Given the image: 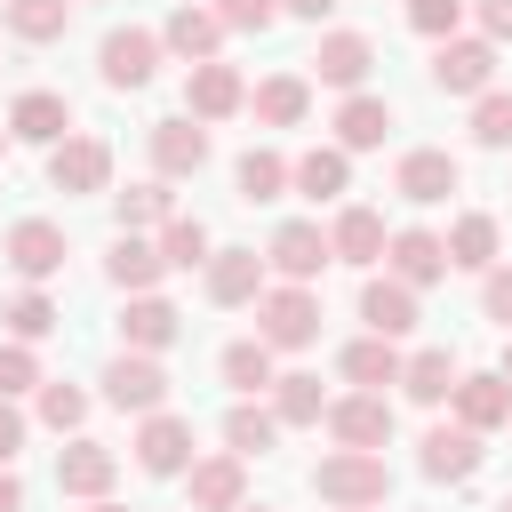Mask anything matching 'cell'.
Segmentation results:
<instances>
[{"mask_svg": "<svg viewBox=\"0 0 512 512\" xmlns=\"http://www.w3.org/2000/svg\"><path fill=\"white\" fill-rule=\"evenodd\" d=\"M328 256H336V248H328V232H320V224H304V216H296V224H280V232L264 240V264H272L280 280H304V288L320 280V264H328Z\"/></svg>", "mask_w": 512, "mask_h": 512, "instance_id": "cell-15", "label": "cell"}, {"mask_svg": "<svg viewBox=\"0 0 512 512\" xmlns=\"http://www.w3.org/2000/svg\"><path fill=\"white\" fill-rule=\"evenodd\" d=\"M232 184H240V200L256 208V200H280L288 184H296V160H280V152H240V168H232Z\"/></svg>", "mask_w": 512, "mask_h": 512, "instance_id": "cell-33", "label": "cell"}, {"mask_svg": "<svg viewBox=\"0 0 512 512\" xmlns=\"http://www.w3.org/2000/svg\"><path fill=\"white\" fill-rule=\"evenodd\" d=\"M240 512H272V504H240Z\"/></svg>", "mask_w": 512, "mask_h": 512, "instance_id": "cell-54", "label": "cell"}, {"mask_svg": "<svg viewBox=\"0 0 512 512\" xmlns=\"http://www.w3.org/2000/svg\"><path fill=\"white\" fill-rule=\"evenodd\" d=\"M448 408H456V424L496 432V424H512V376H504V368H472V376H456Z\"/></svg>", "mask_w": 512, "mask_h": 512, "instance_id": "cell-12", "label": "cell"}, {"mask_svg": "<svg viewBox=\"0 0 512 512\" xmlns=\"http://www.w3.org/2000/svg\"><path fill=\"white\" fill-rule=\"evenodd\" d=\"M104 400L128 408V416H152V408H168V368H160L152 352H128V344H120V360L104 368Z\"/></svg>", "mask_w": 512, "mask_h": 512, "instance_id": "cell-8", "label": "cell"}, {"mask_svg": "<svg viewBox=\"0 0 512 512\" xmlns=\"http://www.w3.org/2000/svg\"><path fill=\"white\" fill-rule=\"evenodd\" d=\"M312 496L336 504V512H360V504H384L392 496V472H384L376 448H336V456L312 464Z\"/></svg>", "mask_w": 512, "mask_h": 512, "instance_id": "cell-1", "label": "cell"}, {"mask_svg": "<svg viewBox=\"0 0 512 512\" xmlns=\"http://www.w3.org/2000/svg\"><path fill=\"white\" fill-rule=\"evenodd\" d=\"M456 376H464V368H456V352H448V344H432V352H408V360H400V392H408L416 408H440V400L456 392Z\"/></svg>", "mask_w": 512, "mask_h": 512, "instance_id": "cell-26", "label": "cell"}, {"mask_svg": "<svg viewBox=\"0 0 512 512\" xmlns=\"http://www.w3.org/2000/svg\"><path fill=\"white\" fill-rule=\"evenodd\" d=\"M112 216H120V232L168 224V216H176V200H168V176H152V184H128V192H112Z\"/></svg>", "mask_w": 512, "mask_h": 512, "instance_id": "cell-35", "label": "cell"}, {"mask_svg": "<svg viewBox=\"0 0 512 512\" xmlns=\"http://www.w3.org/2000/svg\"><path fill=\"white\" fill-rule=\"evenodd\" d=\"M160 56H168L160 32H144V24H112L104 48H96V72H104V88H152Z\"/></svg>", "mask_w": 512, "mask_h": 512, "instance_id": "cell-3", "label": "cell"}, {"mask_svg": "<svg viewBox=\"0 0 512 512\" xmlns=\"http://www.w3.org/2000/svg\"><path fill=\"white\" fill-rule=\"evenodd\" d=\"M328 8H336V0H280V16H312V24H320Z\"/></svg>", "mask_w": 512, "mask_h": 512, "instance_id": "cell-50", "label": "cell"}, {"mask_svg": "<svg viewBox=\"0 0 512 512\" xmlns=\"http://www.w3.org/2000/svg\"><path fill=\"white\" fill-rule=\"evenodd\" d=\"M504 376H512V344H504Z\"/></svg>", "mask_w": 512, "mask_h": 512, "instance_id": "cell-53", "label": "cell"}, {"mask_svg": "<svg viewBox=\"0 0 512 512\" xmlns=\"http://www.w3.org/2000/svg\"><path fill=\"white\" fill-rule=\"evenodd\" d=\"M384 216L376 208H336V224H328V248H336V264H376L384 256Z\"/></svg>", "mask_w": 512, "mask_h": 512, "instance_id": "cell-28", "label": "cell"}, {"mask_svg": "<svg viewBox=\"0 0 512 512\" xmlns=\"http://www.w3.org/2000/svg\"><path fill=\"white\" fill-rule=\"evenodd\" d=\"M160 272H168V256H160V240H144V232H120V240H112V256H104V280H112V288H128V296H144Z\"/></svg>", "mask_w": 512, "mask_h": 512, "instance_id": "cell-25", "label": "cell"}, {"mask_svg": "<svg viewBox=\"0 0 512 512\" xmlns=\"http://www.w3.org/2000/svg\"><path fill=\"white\" fill-rule=\"evenodd\" d=\"M160 40H168V56H184V64H208V56H216V40H224V16L184 0V8L160 24Z\"/></svg>", "mask_w": 512, "mask_h": 512, "instance_id": "cell-27", "label": "cell"}, {"mask_svg": "<svg viewBox=\"0 0 512 512\" xmlns=\"http://www.w3.org/2000/svg\"><path fill=\"white\" fill-rule=\"evenodd\" d=\"M344 384H360V392H384V384H400V344L392 336H360V344H344Z\"/></svg>", "mask_w": 512, "mask_h": 512, "instance_id": "cell-30", "label": "cell"}, {"mask_svg": "<svg viewBox=\"0 0 512 512\" xmlns=\"http://www.w3.org/2000/svg\"><path fill=\"white\" fill-rule=\"evenodd\" d=\"M240 104H248V80H240L232 64H216V56H208V64H192V72H184V112H192V120H232Z\"/></svg>", "mask_w": 512, "mask_h": 512, "instance_id": "cell-17", "label": "cell"}, {"mask_svg": "<svg viewBox=\"0 0 512 512\" xmlns=\"http://www.w3.org/2000/svg\"><path fill=\"white\" fill-rule=\"evenodd\" d=\"M344 184H352V152H344V144H312V152L296 160V184H288V192H304V200H336Z\"/></svg>", "mask_w": 512, "mask_h": 512, "instance_id": "cell-31", "label": "cell"}, {"mask_svg": "<svg viewBox=\"0 0 512 512\" xmlns=\"http://www.w3.org/2000/svg\"><path fill=\"white\" fill-rule=\"evenodd\" d=\"M248 104H256L264 128H296V120L312 112V80H304V72H272V80H256Z\"/></svg>", "mask_w": 512, "mask_h": 512, "instance_id": "cell-29", "label": "cell"}, {"mask_svg": "<svg viewBox=\"0 0 512 512\" xmlns=\"http://www.w3.org/2000/svg\"><path fill=\"white\" fill-rule=\"evenodd\" d=\"M48 184L56 192H112V144L72 128L64 144H48Z\"/></svg>", "mask_w": 512, "mask_h": 512, "instance_id": "cell-6", "label": "cell"}, {"mask_svg": "<svg viewBox=\"0 0 512 512\" xmlns=\"http://www.w3.org/2000/svg\"><path fill=\"white\" fill-rule=\"evenodd\" d=\"M432 88L440 96H480V88H496V40L488 32H448L440 48H432Z\"/></svg>", "mask_w": 512, "mask_h": 512, "instance_id": "cell-4", "label": "cell"}, {"mask_svg": "<svg viewBox=\"0 0 512 512\" xmlns=\"http://www.w3.org/2000/svg\"><path fill=\"white\" fill-rule=\"evenodd\" d=\"M480 456H488V448H480L472 424H432V432L416 440V472H424V480H472Z\"/></svg>", "mask_w": 512, "mask_h": 512, "instance_id": "cell-13", "label": "cell"}, {"mask_svg": "<svg viewBox=\"0 0 512 512\" xmlns=\"http://www.w3.org/2000/svg\"><path fill=\"white\" fill-rule=\"evenodd\" d=\"M112 480H120V456H112L104 440H72V448L56 456V488H64V496H80V504L112 496Z\"/></svg>", "mask_w": 512, "mask_h": 512, "instance_id": "cell-19", "label": "cell"}, {"mask_svg": "<svg viewBox=\"0 0 512 512\" xmlns=\"http://www.w3.org/2000/svg\"><path fill=\"white\" fill-rule=\"evenodd\" d=\"M272 416H280V424H320V416H328V400H320V376H304V368L272 376Z\"/></svg>", "mask_w": 512, "mask_h": 512, "instance_id": "cell-36", "label": "cell"}, {"mask_svg": "<svg viewBox=\"0 0 512 512\" xmlns=\"http://www.w3.org/2000/svg\"><path fill=\"white\" fill-rule=\"evenodd\" d=\"M88 512H128V504H112V496H96V504H88Z\"/></svg>", "mask_w": 512, "mask_h": 512, "instance_id": "cell-51", "label": "cell"}, {"mask_svg": "<svg viewBox=\"0 0 512 512\" xmlns=\"http://www.w3.org/2000/svg\"><path fill=\"white\" fill-rule=\"evenodd\" d=\"M360 320H368V336H392V344H400V336L416 328V288L392 280V272L368 280V288H360Z\"/></svg>", "mask_w": 512, "mask_h": 512, "instance_id": "cell-23", "label": "cell"}, {"mask_svg": "<svg viewBox=\"0 0 512 512\" xmlns=\"http://www.w3.org/2000/svg\"><path fill=\"white\" fill-rule=\"evenodd\" d=\"M472 144H488V152L512 144V96H504V88H480V96H472Z\"/></svg>", "mask_w": 512, "mask_h": 512, "instance_id": "cell-41", "label": "cell"}, {"mask_svg": "<svg viewBox=\"0 0 512 512\" xmlns=\"http://www.w3.org/2000/svg\"><path fill=\"white\" fill-rule=\"evenodd\" d=\"M224 32H272L280 24V0H216Z\"/></svg>", "mask_w": 512, "mask_h": 512, "instance_id": "cell-45", "label": "cell"}, {"mask_svg": "<svg viewBox=\"0 0 512 512\" xmlns=\"http://www.w3.org/2000/svg\"><path fill=\"white\" fill-rule=\"evenodd\" d=\"M176 336H184V312H176L168 296H152V288L128 296V312H120V344H128V352H168Z\"/></svg>", "mask_w": 512, "mask_h": 512, "instance_id": "cell-22", "label": "cell"}, {"mask_svg": "<svg viewBox=\"0 0 512 512\" xmlns=\"http://www.w3.org/2000/svg\"><path fill=\"white\" fill-rule=\"evenodd\" d=\"M160 256H168V272H192V264L216 256V240H208L200 216H168V224H160Z\"/></svg>", "mask_w": 512, "mask_h": 512, "instance_id": "cell-38", "label": "cell"}, {"mask_svg": "<svg viewBox=\"0 0 512 512\" xmlns=\"http://www.w3.org/2000/svg\"><path fill=\"white\" fill-rule=\"evenodd\" d=\"M496 512H512V488H504V504H496Z\"/></svg>", "mask_w": 512, "mask_h": 512, "instance_id": "cell-55", "label": "cell"}, {"mask_svg": "<svg viewBox=\"0 0 512 512\" xmlns=\"http://www.w3.org/2000/svg\"><path fill=\"white\" fill-rule=\"evenodd\" d=\"M480 312H488L496 328H512V264H488V272H480Z\"/></svg>", "mask_w": 512, "mask_h": 512, "instance_id": "cell-46", "label": "cell"}, {"mask_svg": "<svg viewBox=\"0 0 512 512\" xmlns=\"http://www.w3.org/2000/svg\"><path fill=\"white\" fill-rule=\"evenodd\" d=\"M248 456H200V464H184V496H192V512H240L248 504V472H240Z\"/></svg>", "mask_w": 512, "mask_h": 512, "instance_id": "cell-14", "label": "cell"}, {"mask_svg": "<svg viewBox=\"0 0 512 512\" xmlns=\"http://www.w3.org/2000/svg\"><path fill=\"white\" fill-rule=\"evenodd\" d=\"M48 376H40V352L24 344V336H8L0 344V400H16V392H40Z\"/></svg>", "mask_w": 512, "mask_h": 512, "instance_id": "cell-42", "label": "cell"}, {"mask_svg": "<svg viewBox=\"0 0 512 512\" xmlns=\"http://www.w3.org/2000/svg\"><path fill=\"white\" fill-rule=\"evenodd\" d=\"M320 424L336 448H392V400L384 392H344V400H328Z\"/></svg>", "mask_w": 512, "mask_h": 512, "instance_id": "cell-9", "label": "cell"}, {"mask_svg": "<svg viewBox=\"0 0 512 512\" xmlns=\"http://www.w3.org/2000/svg\"><path fill=\"white\" fill-rule=\"evenodd\" d=\"M0 320H8V336H24V344H40L48 328H56V296L32 280V288H16L8 304H0Z\"/></svg>", "mask_w": 512, "mask_h": 512, "instance_id": "cell-39", "label": "cell"}, {"mask_svg": "<svg viewBox=\"0 0 512 512\" xmlns=\"http://www.w3.org/2000/svg\"><path fill=\"white\" fill-rule=\"evenodd\" d=\"M384 136H392V104L368 96V88H352V96L336 104V144H344V152H376Z\"/></svg>", "mask_w": 512, "mask_h": 512, "instance_id": "cell-24", "label": "cell"}, {"mask_svg": "<svg viewBox=\"0 0 512 512\" xmlns=\"http://www.w3.org/2000/svg\"><path fill=\"white\" fill-rule=\"evenodd\" d=\"M192 464V416H176V408H152L144 424H136V472H152V480H176Z\"/></svg>", "mask_w": 512, "mask_h": 512, "instance_id": "cell-10", "label": "cell"}, {"mask_svg": "<svg viewBox=\"0 0 512 512\" xmlns=\"http://www.w3.org/2000/svg\"><path fill=\"white\" fill-rule=\"evenodd\" d=\"M72 8H80V0H8V32L32 40V48H40V40H64Z\"/></svg>", "mask_w": 512, "mask_h": 512, "instance_id": "cell-37", "label": "cell"}, {"mask_svg": "<svg viewBox=\"0 0 512 512\" xmlns=\"http://www.w3.org/2000/svg\"><path fill=\"white\" fill-rule=\"evenodd\" d=\"M360 512H376V504H360Z\"/></svg>", "mask_w": 512, "mask_h": 512, "instance_id": "cell-56", "label": "cell"}, {"mask_svg": "<svg viewBox=\"0 0 512 512\" xmlns=\"http://www.w3.org/2000/svg\"><path fill=\"white\" fill-rule=\"evenodd\" d=\"M256 336H264L272 352H304V344L320 336V296H312L304 280H272V288L256 296Z\"/></svg>", "mask_w": 512, "mask_h": 512, "instance_id": "cell-2", "label": "cell"}, {"mask_svg": "<svg viewBox=\"0 0 512 512\" xmlns=\"http://www.w3.org/2000/svg\"><path fill=\"white\" fill-rule=\"evenodd\" d=\"M312 72H320V88H360L368 72H376V48H368V32H320V48H312Z\"/></svg>", "mask_w": 512, "mask_h": 512, "instance_id": "cell-20", "label": "cell"}, {"mask_svg": "<svg viewBox=\"0 0 512 512\" xmlns=\"http://www.w3.org/2000/svg\"><path fill=\"white\" fill-rule=\"evenodd\" d=\"M384 272H392V280H408V288H432V280H448V272H456V264H448V232L400 224V232L384 240Z\"/></svg>", "mask_w": 512, "mask_h": 512, "instance_id": "cell-7", "label": "cell"}, {"mask_svg": "<svg viewBox=\"0 0 512 512\" xmlns=\"http://www.w3.org/2000/svg\"><path fill=\"white\" fill-rule=\"evenodd\" d=\"M472 16H480V32H488L496 48L512 40V0H472Z\"/></svg>", "mask_w": 512, "mask_h": 512, "instance_id": "cell-47", "label": "cell"}, {"mask_svg": "<svg viewBox=\"0 0 512 512\" xmlns=\"http://www.w3.org/2000/svg\"><path fill=\"white\" fill-rule=\"evenodd\" d=\"M0 256H8V272H16V280H56V272H64V256H72V240H64V224L24 216V224H8Z\"/></svg>", "mask_w": 512, "mask_h": 512, "instance_id": "cell-5", "label": "cell"}, {"mask_svg": "<svg viewBox=\"0 0 512 512\" xmlns=\"http://www.w3.org/2000/svg\"><path fill=\"white\" fill-rule=\"evenodd\" d=\"M8 136H16V144H64V136H72V104H64L56 88H24V96L8 104Z\"/></svg>", "mask_w": 512, "mask_h": 512, "instance_id": "cell-21", "label": "cell"}, {"mask_svg": "<svg viewBox=\"0 0 512 512\" xmlns=\"http://www.w3.org/2000/svg\"><path fill=\"white\" fill-rule=\"evenodd\" d=\"M200 272H208V304H256L272 288V264L256 248H216Z\"/></svg>", "mask_w": 512, "mask_h": 512, "instance_id": "cell-16", "label": "cell"}, {"mask_svg": "<svg viewBox=\"0 0 512 512\" xmlns=\"http://www.w3.org/2000/svg\"><path fill=\"white\" fill-rule=\"evenodd\" d=\"M152 168L160 176H200L208 168V128L192 120V112H176V120H152Z\"/></svg>", "mask_w": 512, "mask_h": 512, "instance_id": "cell-18", "label": "cell"}, {"mask_svg": "<svg viewBox=\"0 0 512 512\" xmlns=\"http://www.w3.org/2000/svg\"><path fill=\"white\" fill-rule=\"evenodd\" d=\"M8 144H16V136H8V128H0V160H8Z\"/></svg>", "mask_w": 512, "mask_h": 512, "instance_id": "cell-52", "label": "cell"}, {"mask_svg": "<svg viewBox=\"0 0 512 512\" xmlns=\"http://www.w3.org/2000/svg\"><path fill=\"white\" fill-rule=\"evenodd\" d=\"M272 440H280V416H272V408H256V400H240V408L224 416V448H232V456H264Z\"/></svg>", "mask_w": 512, "mask_h": 512, "instance_id": "cell-40", "label": "cell"}, {"mask_svg": "<svg viewBox=\"0 0 512 512\" xmlns=\"http://www.w3.org/2000/svg\"><path fill=\"white\" fill-rule=\"evenodd\" d=\"M16 448H24V416L0 400V464H16Z\"/></svg>", "mask_w": 512, "mask_h": 512, "instance_id": "cell-48", "label": "cell"}, {"mask_svg": "<svg viewBox=\"0 0 512 512\" xmlns=\"http://www.w3.org/2000/svg\"><path fill=\"white\" fill-rule=\"evenodd\" d=\"M0 512H24V480H16L8 464H0Z\"/></svg>", "mask_w": 512, "mask_h": 512, "instance_id": "cell-49", "label": "cell"}, {"mask_svg": "<svg viewBox=\"0 0 512 512\" xmlns=\"http://www.w3.org/2000/svg\"><path fill=\"white\" fill-rule=\"evenodd\" d=\"M216 368H224V384H232L240 400L272 392V376H280V368H272V344H264V336H240V344H224V360H216Z\"/></svg>", "mask_w": 512, "mask_h": 512, "instance_id": "cell-32", "label": "cell"}, {"mask_svg": "<svg viewBox=\"0 0 512 512\" xmlns=\"http://www.w3.org/2000/svg\"><path fill=\"white\" fill-rule=\"evenodd\" d=\"M464 184V168H456V152H440V144H416V152H400V168H392V192L408 200V208H432V200H448Z\"/></svg>", "mask_w": 512, "mask_h": 512, "instance_id": "cell-11", "label": "cell"}, {"mask_svg": "<svg viewBox=\"0 0 512 512\" xmlns=\"http://www.w3.org/2000/svg\"><path fill=\"white\" fill-rule=\"evenodd\" d=\"M448 264H456V272H488V264H496V216H480V208L456 216V224H448Z\"/></svg>", "mask_w": 512, "mask_h": 512, "instance_id": "cell-34", "label": "cell"}, {"mask_svg": "<svg viewBox=\"0 0 512 512\" xmlns=\"http://www.w3.org/2000/svg\"><path fill=\"white\" fill-rule=\"evenodd\" d=\"M40 424L48 432H80L88 424V392L80 384H40Z\"/></svg>", "mask_w": 512, "mask_h": 512, "instance_id": "cell-43", "label": "cell"}, {"mask_svg": "<svg viewBox=\"0 0 512 512\" xmlns=\"http://www.w3.org/2000/svg\"><path fill=\"white\" fill-rule=\"evenodd\" d=\"M464 8H472V0H408V24H416L424 40H448V32L464 24Z\"/></svg>", "mask_w": 512, "mask_h": 512, "instance_id": "cell-44", "label": "cell"}]
</instances>
